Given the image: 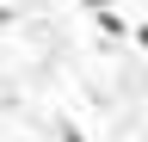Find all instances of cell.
Instances as JSON below:
<instances>
[{
	"label": "cell",
	"mask_w": 148,
	"mask_h": 142,
	"mask_svg": "<svg viewBox=\"0 0 148 142\" xmlns=\"http://www.w3.org/2000/svg\"><path fill=\"white\" fill-rule=\"evenodd\" d=\"M0 25H12V6H0Z\"/></svg>",
	"instance_id": "7a4b0ae2"
},
{
	"label": "cell",
	"mask_w": 148,
	"mask_h": 142,
	"mask_svg": "<svg viewBox=\"0 0 148 142\" xmlns=\"http://www.w3.org/2000/svg\"><path fill=\"white\" fill-rule=\"evenodd\" d=\"M136 43H142V49H148V19H142V25H136Z\"/></svg>",
	"instance_id": "6da1fadb"
}]
</instances>
